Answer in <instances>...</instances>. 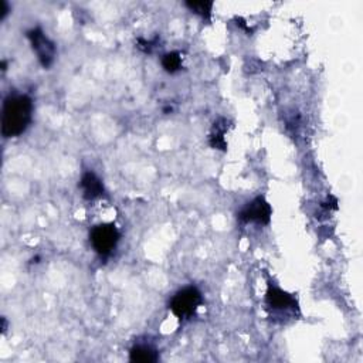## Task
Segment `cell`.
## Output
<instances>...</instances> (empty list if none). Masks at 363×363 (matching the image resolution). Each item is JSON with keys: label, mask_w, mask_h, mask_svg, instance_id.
Returning a JSON list of instances; mask_svg holds the SVG:
<instances>
[{"label": "cell", "mask_w": 363, "mask_h": 363, "mask_svg": "<svg viewBox=\"0 0 363 363\" xmlns=\"http://www.w3.org/2000/svg\"><path fill=\"white\" fill-rule=\"evenodd\" d=\"M80 188L83 192V197L88 202L97 200L106 195V188H104L102 180L91 170L83 173L80 179Z\"/></svg>", "instance_id": "7"}, {"label": "cell", "mask_w": 363, "mask_h": 363, "mask_svg": "<svg viewBox=\"0 0 363 363\" xmlns=\"http://www.w3.org/2000/svg\"><path fill=\"white\" fill-rule=\"evenodd\" d=\"M271 216L273 209L270 203L263 196H258L243 207L239 213V220L242 223H255L267 226L271 222Z\"/></svg>", "instance_id": "5"}, {"label": "cell", "mask_w": 363, "mask_h": 363, "mask_svg": "<svg viewBox=\"0 0 363 363\" xmlns=\"http://www.w3.org/2000/svg\"><path fill=\"white\" fill-rule=\"evenodd\" d=\"M33 118V101L26 94H10L3 102L2 134L5 138L21 135Z\"/></svg>", "instance_id": "1"}, {"label": "cell", "mask_w": 363, "mask_h": 363, "mask_svg": "<svg viewBox=\"0 0 363 363\" xmlns=\"http://www.w3.org/2000/svg\"><path fill=\"white\" fill-rule=\"evenodd\" d=\"M129 360L137 363H155L159 360V353L150 345L139 344L129 351Z\"/></svg>", "instance_id": "8"}, {"label": "cell", "mask_w": 363, "mask_h": 363, "mask_svg": "<svg viewBox=\"0 0 363 363\" xmlns=\"http://www.w3.org/2000/svg\"><path fill=\"white\" fill-rule=\"evenodd\" d=\"M266 304L274 313H287V311L297 309V300L288 294L278 288L277 285L270 284L268 290L266 294Z\"/></svg>", "instance_id": "6"}, {"label": "cell", "mask_w": 363, "mask_h": 363, "mask_svg": "<svg viewBox=\"0 0 363 363\" xmlns=\"http://www.w3.org/2000/svg\"><path fill=\"white\" fill-rule=\"evenodd\" d=\"M203 304V297L199 288L193 287H185L179 290L170 300L169 302V309L172 311V314L179 318L180 321H185L192 318L200 305Z\"/></svg>", "instance_id": "2"}, {"label": "cell", "mask_w": 363, "mask_h": 363, "mask_svg": "<svg viewBox=\"0 0 363 363\" xmlns=\"http://www.w3.org/2000/svg\"><path fill=\"white\" fill-rule=\"evenodd\" d=\"M0 5H2V10H0V12H2V19H5L8 12H9V6H8V3L5 2V0H2V2H0Z\"/></svg>", "instance_id": "12"}, {"label": "cell", "mask_w": 363, "mask_h": 363, "mask_svg": "<svg viewBox=\"0 0 363 363\" xmlns=\"http://www.w3.org/2000/svg\"><path fill=\"white\" fill-rule=\"evenodd\" d=\"M121 235L119 230L111 223H102L90 231V242L92 248L101 257H108L117 248Z\"/></svg>", "instance_id": "3"}, {"label": "cell", "mask_w": 363, "mask_h": 363, "mask_svg": "<svg viewBox=\"0 0 363 363\" xmlns=\"http://www.w3.org/2000/svg\"><path fill=\"white\" fill-rule=\"evenodd\" d=\"M28 39L30 40L32 48L36 53L40 64L44 68H48L56 60V53H57L56 44L46 36V33L40 28H35L29 30Z\"/></svg>", "instance_id": "4"}, {"label": "cell", "mask_w": 363, "mask_h": 363, "mask_svg": "<svg viewBox=\"0 0 363 363\" xmlns=\"http://www.w3.org/2000/svg\"><path fill=\"white\" fill-rule=\"evenodd\" d=\"M226 131H227V121L226 119L222 118V119L215 122L210 138H209V142H210L212 148L226 150V148H227V144H226V139H224Z\"/></svg>", "instance_id": "9"}, {"label": "cell", "mask_w": 363, "mask_h": 363, "mask_svg": "<svg viewBox=\"0 0 363 363\" xmlns=\"http://www.w3.org/2000/svg\"><path fill=\"white\" fill-rule=\"evenodd\" d=\"M185 5L186 8H189V10H192V13H196L207 20L210 19L212 9L215 6L213 2H186Z\"/></svg>", "instance_id": "11"}, {"label": "cell", "mask_w": 363, "mask_h": 363, "mask_svg": "<svg viewBox=\"0 0 363 363\" xmlns=\"http://www.w3.org/2000/svg\"><path fill=\"white\" fill-rule=\"evenodd\" d=\"M162 67L165 71L173 74L182 68V56L177 51H172V53H168L162 57Z\"/></svg>", "instance_id": "10"}]
</instances>
